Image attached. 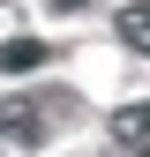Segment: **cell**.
Instances as JSON below:
<instances>
[{"label":"cell","mask_w":150,"mask_h":157,"mask_svg":"<svg viewBox=\"0 0 150 157\" xmlns=\"http://www.w3.org/2000/svg\"><path fill=\"white\" fill-rule=\"evenodd\" d=\"M45 8H53V15H75V8H90V0H45Z\"/></svg>","instance_id":"obj_5"},{"label":"cell","mask_w":150,"mask_h":157,"mask_svg":"<svg viewBox=\"0 0 150 157\" xmlns=\"http://www.w3.org/2000/svg\"><path fill=\"white\" fill-rule=\"evenodd\" d=\"M45 60H53V52L38 45V37H8V45H0V67H8V75H30V67H45Z\"/></svg>","instance_id":"obj_3"},{"label":"cell","mask_w":150,"mask_h":157,"mask_svg":"<svg viewBox=\"0 0 150 157\" xmlns=\"http://www.w3.org/2000/svg\"><path fill=\"white\" fill-rule=\"evenodd\" d=\"M112 135H120L128 150H143V157H150V97H143V105H120V112H112Z\"/></svg>","instance_id":"obj_2"},{"label":"cell","mask_w":150,"mask_h":157,"mask_svg":"<svg viewBox=\"0 0 150 157\" xmlns=\"http://www.w3.org/2000/svg\"><path fill=\"white\" fill-rule=\"evenodd\" d=\"M0 142H15V150H38V142H45V120H38L30 105H0Z\"/></svg>","instance_id":"obj_1"},{"label":"cell","mask_w":150,"mask_h":157,"mask_svg":"<svg viewBox=\"0 0 150 157\" xmlns=\"http://www.w3.org/2000/svg\"><path fill=\"white\" fill-rule=\"evenodd\" d=\"M120 45H128V52H150V0L120 8Z\"/></svg>","instance_id":"obj_4"}]
</instances>
